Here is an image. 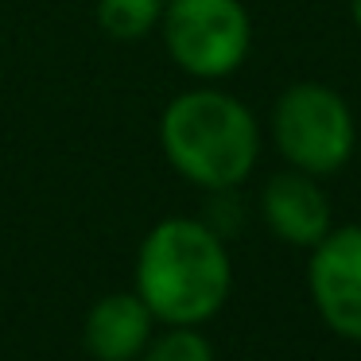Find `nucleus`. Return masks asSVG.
Wrapping results in <instances>:
<instances>
[{"label": "nucleus", "instance_id": "obj_7", "mask_svg": "<svg viewBox=\"0 0 361 361\" xmlns=\"http://www.w3.org/2000/svg\"><path fill=\"white\" fill-rule=\"evenodd\" d=\"M152 334H156V319L136 291L102 295L82 322V345L94 361H136Z\"/></svg>", "mask_w": 361, "mask_h": 361}, {"label": "nucleus", "instance_id": "obj_10", "mask_svg": "<svg viewBox=\"0 0 361 361\" xmlns=\"http://www.w3.org/2000/svg\"><path fill=\"white\" fill-rule=\"evenodd\" d=\"M350 16H353V27L361 32V0H350Z\"/></svg>", "mask_w": 361, "mask_h": 361}, {"label": "nucleus", "instance_id": "obj_9", "mask_svg": "<svg viewBox=\"0 0 361 361\" xmlns=\"http://www.w3.org/2000/svg\"><path fill=\"white\" fill-rule=\"evenodd\" d=\"M136 361H214V345L202 326H167L164 334H152Z\"/></svg>", "mask_w": 361, "mask_h": 361}, {"label": "nucleus", "instance_id": "obj_3", "mask_svg": "<svg viewBox=\"0 0 361 361\" xmlns=\"http://www.w3.org/2000/svg\"><path fill=\"white\" fill-rule=\"evenodd\" d=\"M272 140L288 167L322 179L350 164L357 148V121L338 90L295 82L272 105Z\"/></svg>", "mask_w": 361, "mask_h": 361}, {"label": "nucleus", "instance_id": "obj_2", "mask_svg": "<svg viewBox=\"0 0 361 361\" xmlns=\"http://www.w3.org/2000/svg\"><path fill=\"white\" fill-rule=\"evenodd\" d=\"M159 148L187 183L226 195L257 167L260 125L241 97L206 82L167 102L159 117Z\"/></svg>", "mask_w": 361, "mask_h": 361}, {"label": "nucleus", "instance_id": "obj_5", "mask_svg": "<svg viewBox=\"0 0 361 361\" xmlns=\"http://www.w3.org/2000/svg\"><path fill=\"white\" fill-rule=\"evenodd\" d=\"M307 291L322 326L361 342V226H330L311 245Z\"/></svg>", "mask_w": 361, "mask_h": 361}, {"label": "nucleus", "instance_id": "obj_8", "mask_svg": "<svg viewBox=\"0 0 361 361\" xmlns=\"http://www.w3.org/2000/svg\"><path fill=\"white\" fill-rule=\"evenodd\" d=\"M167 0H97V27L117 43H136L144 35L159 32Z\"/></svg>", "mask_w": 361, "mask_h": 361}, {"label": "nucleus", "instance_id": "obj_1", "mask_svg": "<svg viewBox=\"0 0 361 361\" xmlns=\"http://www.w3.org/2000/svg\"><path fill=\"white\" fill-rule=\"evenodd\" d=\"M136 295L164 326H206L233 291V260L202 218H164L136 249Z\"/></svg>", "mask_w": 361, "mask_h": 361}, {"label": "nucleus", "instance_id": "obj_6", "mask_svg": "<svg viewBox=\"0 0 361 361\" xmlns=\"http://www.w3.org/2000/svg\"><path fill=\"white\" fill-rule=\"evenodd\" d=\"M260 218H264L268 233L280 237L283 245H295V249H311L334 226L330 198L322 195L319 179L307 171H295V167L276 171L264 183V190H260Z\"/></svg>", "mask_w": 361, "mask_h": 361}, {"label": "nucleus", "instance_id": "obj_4", "mask_svg": "<svg viewBox=\"0 0 361 361\" xmlns=\"http://www.w3.org/2000/svg\"><path fill=\"white\" fill-rule=\"evenodd\" d=\"M159 35L183 74L221 82L249 59L252 20L241 0H167Z\"/></svg>", "mask_w": 361, "mask_h": 361}]
</instances>
